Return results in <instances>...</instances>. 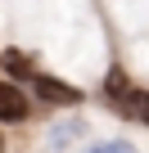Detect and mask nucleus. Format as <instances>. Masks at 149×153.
Returning <instances> with one entry per match:
<instances>
[{
  "label": "nucleus",
  "mask_w": 149,
  "mask_h": 153,
  "mask_svg": "<svg viewBox=\"0 0 149 153\" xmlns=\"http://www.w3.org/2000/svg\"><path fill=\"white\" fill-rule=\"evenodd\" d=\"M77 135H86V122H59V126H54V140H59V144L77 140Z\"/></svg>",
  "instance_id": "nucleus-5"
},
{
  "label": "nucleus",
  "mask_w": 149,
  "mask_h": 153,
  "mask_svg": "<svg viewBox=\"0 0 149 153\" xmlns=\"http://www.w3.org/2000/svg\"><path fill=\"white\" fill-rule=\"evenodd\" d=\"M32 90L41 99H50V104H82V90L59 81V76H32Z\"/></svg>",
  "instance_id": "nucleus-2"
},
{
  "label": "nucleus",
  "mask_w": 149,
  "mask_h": 153,
  "mask_svg": "<svg viewBox=\"0 0 149 153\" xmlns=\"http://www.w3.org/2000/svg\"><path fill=\"white\" fill-rule=\"evenodd\" d=\"M0 149H5V144H0Z\"/></svg>",
  "instance_id": "nucleus-8"
},
{
  "label": "nucleus",
  "mask_w": 149,
  "mask_h": 153,
  "mask_svg": "<svg viewBox=\"0 0 149 153\" xmlns=\"http://www.w3.org/2000/svg\"><path fill=\"white\" fill-rule=\"evenodd\" d=\"M91 153H140V149H136L131 140H109V144H95Z\"/></svg>",
  "instance_id": "nucleus-6"
},
{
  "label": "nucleus",
  "mask_w": 149,
  "mask_h": 153,
  "mask_svg": "<svg viewBox=\"0 0 149 153\" xmlns=\"http://www.w3.org/2000/svg\"><path fill=\"white\" fill-rule=\"evenodd\" d=\"M136 95H140V90L127 81V72H122V68H109V76H104V99H109V104H113L122 117H131V108H136Z\"/></svg>",
  "instance_id": "nucleus-1"
},
{
  "label": "nucleus",
  "mask_w": 149,
  "mask_h": 153,
  "mask_svg": "<svg viewBox=\"0 0 149 153\" xmlns=\"http://www.w3.org/2000/svg\"><path fill=\"white\" fill-rule=\"evenodd\" d=\"M131 117H136V122H149V90H140V95H136V108H131Z\"/></svg>",
  "instance_id": "nucleus-7"
},
{
  "label": "nucleus",
  "mask_w": 149,
  "mask_h": 153,
  "mask_svg": "<svg viewBox=\"0 0 149 153\" xmlns=\"http://www.w3.org/2000/svg\"><path fill=\"white\" fill-rule=\"evenodd\" d=\"M0 63H5L14 76H36V72H32V63H27V54H18V50H9V54L0 59Z\"/></svg>",
  "instance_id": "nucleus-4"
},
{
  "label": "nucleus",
  "mask_w": 149,
  "mask_h": 153,
  "mask_svg": "<svg viewBox=\"0 0 149 153\" xmlns=\"http://www.w3.org/2000/svg\"><path fill=\"white\" fill-rule=\"evenodd\" d=\"M27 113H32L27 95H23L14 81H0V122H23Z\"/></svg>",
  "instance_id": "nucleus-3"
}]
</instances>
